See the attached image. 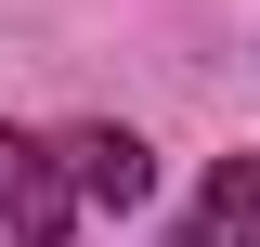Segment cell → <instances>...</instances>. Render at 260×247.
<instances>
[{"instance_id": "cell-1", "label": "cell", "mask_w": 260, "mask_h": 247, "mask_svg": "<svg viewBox=\"0 0 260 247\" xmlns=\"http://www.w3.org/2000/svg\"><path fill=\"white\" fill-rule=\"evenodd\" d=\"M65 221H78V169H65V143L0 130V247H65Z\"/></svg>"}, {"instance_id": "cell-2", "label": "cell", "mask_w": 260, "mask_h": 247, "mask_svg": "<svg viewBox=\"0 0 260 247\" xmlns=\"http://www.w3.org/2000/svg\"><path fill=\"white\" fill-rule=\"evenodd\" d=\"M65 169H78V208H143V195H156V156L130 143V130H78V143H65Z\"/></svg>"}, {"instance_id": "cell-3", "label": "cell", "mask_w": 260, "mask_h": 247, "mask_svg": "<svg viewBox=\"0 0 260 247\" xmlns=\"http://www.w3.org/2000/svg\"><path fill=\"white\" fill-rule=\"evenodd\" d=\"M182 247H260V156H221L208 195L182 208Z\"/></svg>"}]
</instances>
